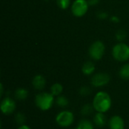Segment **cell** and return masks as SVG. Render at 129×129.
I'll list each match as a JSON object with an SVG mask.
<instances>
[{"label":"cell","instance_id":"6da1fadb","mask_svg":"<svg viewBox=\"0 0 129 129\" xmlns=\"http://www.w3.org/2000/svg\"><path fill=\"white\" fill-rule=\"evenodd\" d=\"M92 105L96 112L107 113L112 106V99L110 95L104 91H98L94 97Z\"/></svg>","mask_w":129,"mask_h":129},{"label":"cell","instance_id":"7a4b0ae2","mask_svg":"<svg viewBox=\"0 0 129 129\" xmlns=\"http://www.w3.org/2000/svg\"><path fill=\"white\" fill-rule=\"evenodd\" d=\"M54 103V96L50 92H40L35 98L36 106L42 111L50 110Z\"/></svg>","mask_w":129,"mask_h":129},{"label":"cell","instance_id":"3957f363","mask_svg":"<svg viewBox=\"0 0 129 129\" xmlns=\"http://www.w3.org/2000/svg\"><path fill=\"white\" fill-rule=\"evenodd\" d=\"M112 56L118 62H126L129 60V45L125 42H118L112 48Z\"/></svg>","mask_w":129,"mask_h":129},{"label":"cell","instance_id":"277c9868","mask_svg":"<svg viewBox=\"0 0 129 129\" xmlns=\"http://www.w3.org/2000/svg\"><path fill=\"white\" fill-rule=\"evenodd\" d=\"M106 46L103 41L96 40L90 45L88 48V55L93 60H100L104 56Z\"/></svg>","mask_w":129,"mask_h":129},{"label":"cell","instance_id":"5b68a950","mask_svg":"<svg viewBox=\"0 0 129 129\" xmlns=\"http://www.w3.org/2000/svg\"><path fill=\"white\" fill-rule=\"evenodd\" d=\"M89 4L87 0H74L71 5V12L76 17H82L88 11Z\"/></svg>","mask_w":129,"mask_h":129},{"label":"cell","instance_id":"8992f818","mask_svg":"<svg viewBox=\"0 0 129 129\" xmlns=\"http://www.w3.org/2000/svg\"><path fill=\"white\" fill-rule=\"evenodd\" d=\"M55 121L59 126L67 128L73 123L74 115L70 110H63L56 116Z\"/></svg>","mask_w":129,"mask_h":129},{"label":"cell","instance_id":"52a82bcc","mask_svg":"<svg viewBox=\"0 0 129 129\" xmlns=\"http://www.w3.org/2000/svg\"><path fill=\"white\" fill-rule=\"evenodd\" d=\"M110 81V76L107 73H97L91 79V84L95 88H100L107 85Z\"/></svg>","mask_w":129,"mask_h":129},{"label":"cell","instance_id":"ba28073f","mask_svg":"<svg viewBox=\"0 0 129 129\" xmlns=\"http://www.w3.org/2000/svg\"><path fill=\"white\" fill-rule=\"evenodd\" d=\"M0 109L4 115H10L15 111L16 103L10 97H6L1 101Z\"/></svg>","mask_w":129,"mask_h":129},{"label":"cell","instance_id":"9c48e42d","mask_svg":"<svg viewBox=\"0 0 129 129\" xmlns=\"http://www.w3.org/2000/svg\"><path fill=\"white\" fill-rule=\"evenodd\" d=\"M110 129H125V122L123 119L118 116H113L109 120Z\"/></svg>","mask_w":129,"mask_h":129},{"label":"cell","instance_id":"30bf717a","mask_svg":"<svg viewBox=\"0 0 129 129\" xmlns=\"http://www.w3.org/2000/svg\"><path fill=\"white\" fill-rule=\"evenodd\" d=\"M32 85H33V87L34 88V89L41 91L45 88V86L46 85V80L42 75L37 74L33 78Z\"/></svg>","mask_w":129,"mask_h":129},{"label":"cell","instance_id":"8fae6325","mask_svg":"<svg viewBox=\"0 0 129 129\" xmlns=\"http://www.w3.org/2000/svg\"><path fill=\"white\" fill-rule=\"evenodd\" d=\"M95 69H96L95 64L92 61L88 60V61H86L85 63H84V64L82 65V72L85 76H91V75L94 74Z\"/></svg>","mask_w":129,"mask_h":129},{"label":"cell","instance_id":"7c38bea8","mask_svg":"<svg viewBox=\"0 0 129 129\" xmlns=\"http://www.w3.org/2000/svg\"><path fill=\"white\" fill-rule=\"evenodd\" d=\"M94 124L99 128L105 126V125L107 124V118L104 113L97 112V113L94 116Z\"/></svg>","mask_w":129,"mask_h":129},{"label":"cell","instance_id":"4fadbf2b","mask_svg":"<svg viewBox=\"0 0 129 129\" xmlns=\"http://www.w3.org/2000/svg\"><path fill=\"white\" fill-rule=\"evenodd\" d=\"M28 91L23 88H18L14 91V98L17 101H24L28 97Z\"/></svg>","mask_w":129,"mask_h":129},{"label":"cell","instance_id":"5bb4252c","mask_svg":"<svg viewBox=\"0 0 129 129\" xmlns=\"http://www.w3.org/2000/svg\"><path fill=\"white\" fill-rule=\"evenodd\" d=\"M63 85L60 84V83H58V82H56V83H54L51 87V89H50V92L54 96V97H58L60 95H61L62 92H63Z\"/></svg>","mask_w":129,"mask_h":129},{"label":"cell","instance_id":"9a60e30c","mask_svg":"<svg viewBox=\"0 0 129 129\" xmlns=\"http://www.w3.org/2000/svg\"><path fill=\"white\" fill-rule=\"evenodd\" d=\"M119 75L120 78H122L124 80H128L129 79V63H125L123 64L119 71Z\"/></svg>","mask_w":129,"mask_h":129},{"label":"cell","instance_id":"2e32d148","mask_svg":"<svg viewBox=\"0 0 129 129\" xmlns=\"http://www.w3.org/2000/svg\"><path fill=\"white\" fill-rule=\"evenodd\" d=\"M76 129H94V125L93 123L89 121L88 119H83L82 120L79 121V122L78 123Z\"/></svg>","mask_w":129,"mask_h":129},{"label":"cell","instance_id":"e0dca14e","mask_svg":"<svg viewBox=\"0 0 129 129\" xmlns=\"http://www.w3.org/2000/svg\"><path fill=\"white\" fill-rule=\"evenodd\" d=\"M94 110V107L92 104H86L82 106V107L81 109V114L83 116H90L91 114H92Z\"/></svg>","mask_w":129,"mask_h":129},{"label":"cell","instance_id":"ac0fdd59","mask_svg":"<svg viewBox=\"0 0 129 129\" xmlns=\"http://www.w3.org/2000/svg\"><path fill=\"white\" fill-rule=\"evenodd\" d=\"M55 103L58 107L64 108V107H67L69 105V100L65 96L60 95V96L57 97V98L55 100Z\"/></svg>","mask_w":129,"mask_h":129},{"label":"cell","instance_id":"d6986e66","mask_svg":"<svg viewBox=\"0 0 129 129\" xmlns=\"http://www.w3.org/2000/svg\"><path fill=\"white\" fill-rule=\"evenodd\" d=\"M127 33L125 29H119L116 33V39L118 42H124L127 39Z\"/></svg>","mask_w":129,"mask_h":129},{"label":"cell","instance_id":"ffe728a7","mask_svg":"<svg viewBox=\"0 0 129 129\" xmlns=\"http://www.w3.org/2000/svg\"><path fill=\"white\" fill-rule=\"evenodd\" d=\"M56 3L58 8H60L62 10L68 9L70 7H71L72 5L71 0H56Z\"/></svg>","mask_w":129,"mask_h":129},{"label":"cell","instance_id":"44dd1931","mask_svg":"<svg viewBox=\"0 0 129 129\" xmlns=\"http://www.w3.org/2000/svg\"><path fill=\"white\" fill-rule=\"evenodd\" d=\"M14 120L17 125H22L26 122V116L23 113H22L20 112H17L14 116Z\"/></svg>","mask_w":129,"mask_h":129},{"label":"cell","instance_id":"7402d4cb","mask_svg":"<svg viewBox=\"0 0 129 129\" xmlns=\"http://www.w3.org/2000/svg\"><path fill=\"white\" fill-rule=\"evenodd\" d=\"M79 94L80 95L84 96V97H86V96L89 95L91 93V89L90 88V87L85 85V86H82L79 88Z\"/></svg>","mask_w":129,"mask_h":129},{"label":"cell","instance_id":"603a6c76","mask_svg":"<svg viewBox=\"0 0 129 129\" xmlns=\"http://www.w3.org/2000/svg\"><path fill=\"white\" fill-rule=\"evenodd\" d=\"M97 17H98V19L100 20H106L109 17V14L107 11H98V13L97 14Z\"/></svg>","mask_w":129,"mask_h":129},{"label":"cell","instance_id":"cb8c5ba5","mask_svg":"<svg viewBox=\"0 0 129 129\" xmlns=\"http://www.w3.org/2000/svg\"><path fill=\"white\" fill-rule=\"evenodd\" d=\"M110 19L111 22L115 23H118L120 22V18H119L118 16H116V15H113V16L110 17Z\"/></svg>","mask_w":129,"mask_h":129},{"label":"cell","instance_id":"d4e9b609","mask_svg":"<svg viewBox=\"0 0 129 129\" xmlns=\"http://www.w3.org/2000/svg\"><path fill=\"white\" fill-rule=\"evenodd\" d=\"M87 1L90 6H95L101 2V0H87Z\"/></svg>","mask_w":129,"mask_h":129},{"label":"cell","instance_id":"484cf974","mask_svg":"<svg viewBox=\"0 0 129 129\" xmlns=\"http://www.w3.org/2000/svg\"><path fill=\"white\" fill-rule=\"evenodd\" d=\"M17 129H31V128L29 126H28L27 125H19V127L17 128Z\"/></svg>","mask_w":129,"mask_h":129},{"label":"cell","instance_id":"4316f807","mask_svg":"<svg viewBox=\"0 0 129 129\" xmlns=\"http://www.w3.org/2000/svg\"><path fill=\"white\" fill-rule=\"evenodd\" d=\"M3 90H4L3 85L1 83V84H0V96H1V97L3 95Z\"/></svg>","mask_w":129,"mask_h":129},{"label":"cell","instance_id":"83f0119b","mask_svg":"<svg viewBox=\"0 0 129 129\" xmlns=\"http://www.w3.org/2000/svg\"><path fill=\"white\" fill-rule=\"evenodd\" d=\"M45 1H49V0H45Z\"/></svg>","mask_w":129,"mask_h":129},{"label":"cell","instance_id":"f1b7e54d","mask_svg":"<svg viewBox=\"0 0 129 129\" xmlns=\"http://www.w3.org/2000/svg\"><path fill=\"white\" fill-rule=\"evenodd\" d=\"M74 129H76V128H74Z\"/></svg>","mask_w":129,"mask_h":129}]
</instances>
